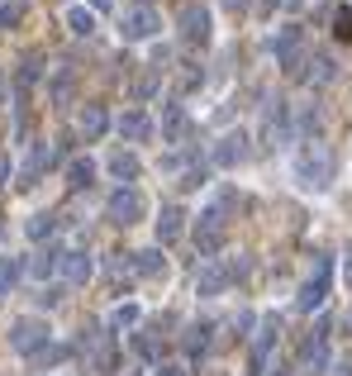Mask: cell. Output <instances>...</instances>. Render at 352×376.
Wrapping results in <instances>:
<instances>
[{
  "mask_svg": "<svg viewBox=\"0 0 352 376\" xmlns=\"http://www.w3.org/2000/svg\"><path fill=\"white\" fill-rule=\"evenodd\" d=\"M296 176H300V186H309V190H324L333 181V153H328L319 138H309L296 153Z\"/></svg>",
  "mask_w": 352,
  "mask_h": 376,
  "instance_id": "cell-1",
  "label": "cell"
},
{
  "mask_svg": "<svg viewBox=\"0 0 352 376\" xmlns=\"http://www.w3.org/2000/svg\"><path fill=\"white\" fill-rule=\"evenodd\" d=\"M105 215H109V224H119V229H129V224H138V219L148 215V200H143V195H138L134 186H119V190H114V195H109Z\"/></svg>",
  "mask_w": 352,
  "mask_h": 376,
  "instance_id": "cell-2",
  "label": "cell"
},
{
  "mask_svg": "<svg viewBox=\"0 0 352 376\" xmlns=\"http://www.w3.org/2000/svg\"><path fill=\"white\" fill-rule=\"evenodd\" d=\"M243 271H247V262H219V257H210L205 271L195 276V291H200V296H219V291H224L234 276H243Z\"/></svg>",
  "mask_w": 352,
  "mask_h": 376,
  "instance_id": "cell-3",
  "label": "cell"
},
{
  "mask_svg": "<svg viewBox=\"0 0 352 376\" xmlns=\"http://www.w3.org/2000/svg\"><path fill=\"white\" fill-rule=\"evenodd\" d=\"M195 243H200V257H215L219 248H224V215H219V210H205V215H200Z\"/></svg>",
  "mask_w": 352,
  "mask_h": 376,
  "instance_id": "cell-4",
  "label": "cell"
},
{
  "mask_svg": "<svg viewBox=\"0 0 352 376\" xmlns=\"http://www.w3.org/2000/svg\"><path fill=\"white\" fill-rule=\"evenodd\" d=\"M43 338H48V324L43 319H15L10 324V348L15 352H38Z\"/></svg>",
  "mask_w": 352,
  "mask_h": 376,
  "instance_id": "cell-5",
  "label": "cell"
},
{
  "mask_svg": "<svg viewBox=\"0 0 352 376\" xmlns=\"http://www.w3.org/2000/svg\"><path fill=\"white\" fill-rule=\"evenodd\" d=\"M181 38L186 43H210V10L205 5H181Z\"/></svg>",
  "mask_w": 352,
  "mask_h": 376,
  "instance_id": "cell-6",
  "label": "cell"
},
{
  "mask_svg": "<svg viewBox=\"0 0 352 376\" xmlns=\"http://www.w3.org/2000/svg\"><path fill=\"white\" fill-rule=\"evenodd\" d=\"M328 271H333V262H328V257H319V262H314V276L300 286V310L324 305V296H328Z\"/></svg>",
  "mask_w": 352,
  "mask_h": 376,
  "instance_id": "cell-7",
  "label": "cell"
},
{
  "mask_svg": "<svg viewBox=\"0 0 352 376\" xmlns=\"http://www.w3.org/2000/svg\"><path fill=\"white\" fill-rule=\"evenodd\" d=\"M247 153H252V148H247V134H224L215 143L210 162H215V167H238V162H247Z\"/></svg>",
  "mask_w": 352,
  "mask_h": 376,
  "instance_id": "cell-8",
  "label": "cell"
},
{
  "mask_svg": "<svg viewBox=\"0 0 352 376\" xmlns=\"http://www.w3.org/2000/svg\"><path fill=\"white\" fill-rule=\"evenodd\" d=\"M158 29H162V24H158V15H153L148 5H138V10L124 15V38H153Z\"/></svg>",
  "mask_w": 352,
  "mask_h": 376,
  "instance_id": "cell-9",
  "label": "cell"
},
{
  "mask_svg": "<svg viewBox=\"0 0 352 376\" xmlns=\"http://www.w3.org/2000/svg\"><path fill=\"white\" fill-rule=\"evenodd\" d=\"M57 271H62L72 286H82V281H91V257H86V253H62Z\"/></svg>",
  "mask_w": 352,
  "mask_h": 376,
  "instance_id": "cell-10",
  "label": "cell"
},
{
  "mask_svg": "<svg viewBox=\"0 0 352 376\" xmlns=\"http://www.w3.org/2000/svg\"><path fill=\"white\" fill-rule=\"evenodd\" d=\"M162 134L171 138V143H186V138H190V119H186V110H181V105H167V114H162Z\"/></svg>",
  "mask_w": 352,
  "mask_h": 376,
  "instance_id": "cell-11",
  "label": "cell"
},
{
  "mask_svg": "<svg viewBox=\"0 0 352 376\" xmlns=\"http://www.w3.org/2000/svg\"><path fill=\"white\" fill-rule=\"evenodd\" d=\"M77 124H82V134H86V138H100V134L109 129V114H105V105H86Z\"/></svg>",
  "mask_w": 352,
  "mask_h": 376,
  "instance_id": "cell-12",
  "label": "cell"
},
{
  "mask_svg": "<svg viewBox=\"0 0 352 376\" xmlns=\"http://www.w3.org/2000/svg\"><path fill=\"white\" fill-rule=\"evenodd\" d=\"M181 219H186V215H181L176 205H167L162 219H158V243H176V239H181Z\"/></svg>",
  "mask_w": 352,
  "mask_h": 376,
  "instance_id": "cell-13",
  "label": "cell"
},
{
  "mask_svg": "<svg viewBox=\"0 0 352 376\" xmlns=\"http://www.w3.org/2000/svg\"><path fill=\"white\" fill-rule=\"evenodd\" d=\"M91 176H95V162H91V158H77L72 167H67V186H72V190H86V186H91Z\"/></svg>",
  "mask_w": 352,
  "mask_h": 376,
  "instance_id": "cell-14",
  "label": "cell"
},
{
  "mask_svg": "<svg viewBox=\"0 0 352 376\" xmlns=\"http://www.w3.org/2000/svg\"><path fill=\"white\" fill-rule=\"evenodd\" d=\"M67 24H72V33H77V38H91V33H95V15H91V10H82V5H72V10H67Z\"/></svg>",
  "mask_w": 352,
  "mask_h": 376,
  "instance_id": "cell-15",
  "label": "cell"
},
{
  "mask_svg": "<svg viewBox=\"0 0 352 376\" xmlns=\"http://www.w3.org/2000/svg\"><path fill=\"white\" fill-rule=\"evenodd\" d=\"M119 134H124V138H134V143H143V138L153 134V124H148L143 114H124V119H119Z\"/></svg>",
  "mask_w": 352,
  "mask_h": 376,
  "instance_id": "cell-16",
  "label": "cell"
},
{
  "mask_svg": "<svg viewBox=\"0 0 352 376\" xmlns=\"http://www.w3.org/2000/svg\"><path fill=\"white\" fill-rule=\"evenodd\" d=\"M300 48V29L291 24V29H281V33H276V38H271V53L276 57H291Z\"/></svg>",
  "mask_w": 352,
  "mask_h": 376,
  "instance_id": "cell-17",
  "label": "cell"
},
{
  "mask_svg": "<svg viewBox=\"0 0 352 376\" xmlns=\"http://www.w3.org/2000/svg\"><path fill=\"white\" fill-rule=\"evenodd\" d=\"M109 172H114L119 181H134L138 176V158L134 153H114V158H109Z\"/></svg>",
  "mask_w": 352,
  "mask_h": 376,
  "instance_id": "cell-18",
  "label": "cell"
},
{
  "mask_svg": "<svg viewBox=\"0 0 352 376\" xmlns=\"http://www.w3.org/2000/svg\"><path fill=\"white\" fill-rule=\"evenodd\" d=\"M134 257H138V271H143V276H167V262H162L158 248H153V253H134Z\"/></svg>",
  "mask_w": 352,
  "mask_h": 376,
  "instance_id": "cell-19",
  "label": "cell"
},
{
  "mask_svg": "<svg viewBox=\"0 0 352 376\" xmlns=\"http://www.w3.org/2000/svg\"><path fill=\"white\" fill-rule=\"evenodd\" d=\"M338 77V67H333V57H314L309 62V81H319V86H328V81Z\"/></svg>",
  "mask_w": 352,
  "mask_h": 376,
  "instance_id": "cell-20",
  "label": "cell"
},
{
  "mask_svg": "<svg viewBox=\"0 0 352 376\" xmlns=\"http://www.w3.org/2000/svg\"><path fill=\"white\" fill-rule=\"evenodd\" d=\"M333 33H338V43H352V10L348 5L333 10Z\"/></svg>",
  "mask_w": 352,
  "mask_h": 376,
  "instance_id": "cell-21",
  "label": "cell"
},
{
  "mask_svg": "<svg viewBox=\"0 0 352 376\" xmlns=\"http://www.w3.org/2000/svg\"><path fill=\"white\" fill-rule=\"evenodd\" d=\"M53 224H57L53 215H33V219H29V239H33V243L48 239V234H53Z\"/></svg>",
  "mask_w": 352,
  "mask_h": 376,
  "instance_id": "cell-22",
  "label": "cell"
},
{
  "mask_svg": "<svg viewBox=\"0 0 352 376\" xmlns=\"http://www.w3.org/2000/svg\"><path fill=\"white\" fill-rule=\"evenodd\" d=\"M57 262H62V253H38V257H33V276H48V271H57Z\"/></svg>",
  "mask_w": 352,
  "mask_h": 376,
  "instance_id": "cell-23",
  "label": "cell"
},
{
  "mask_svg": "<svg viewBox=\"0 0 352 376\" xmlns=\"http://www.w3.org/2000/svg\"><path fill=\"white\" fill-rule=\"evenodd\" d=\"M15 276H20V262H0V296L15 286Z\"/></svg>",
  "mask_w": 352,
  "mask_h": 376,
  "instance_id": "cell-24",
  "label": "cell"
},
{
  "mask_svg": "<svg viewBox=\"0 0 352 376\" xmlns=\"http://www.w3.org/2000/svg\"><path fill=\"white\" fill-rule=\"evenodd\" d=\"M205 333H210V329H190V338H186V348L195 352V348H205Z\"/></svg>",
  "mask_w": 352,
  "mask_h": 376,
  "instance_id": "cell-25",
  "label": "cell"
},
{
  "mask_svg": "<svg viewBox=\"0 0 352 376\" xmlns=\"http://www.w3.org/2000/svg\"><path fill=\"white\" fill-rule=\"evenodd\" d=\"M134 319H138V310H134V305H124V310L114 315V324H119V329H124V324H134Z\"/></svg>",
  "mask_w": 352,
  "mask_h": 376,
  "instance_id": "cell-26",
  "label": "cell"
},
{
  "mask_svg": "<svg viewBox=\"0 0 352 376\" xmlns=\"http://www.w3.org/2000/svg\"><path fill=\"white\" fill-rule=\"evenodd\" d=\"M15 20H20V5H5L0 10V24H15Z\"/></svg>",
  "mask_w": 352,
  "mask_h": 376,
  "instance_id": "cell-27",
  "label": "cell"
},
{
  "mask_svg": "<svg viewBox=\"0 0 352 376\" xmlns=\"http://www.w3.org/2000/svg\"><path fill=\"white\" fill-rule=\"evenodd\" d=\"M224 10H234V15H243V10H247V0H224Z\"/></svg>",
  "mask_w": 352,
  "mask_h": 376,
  "instance_id": "cell-28",
  "label": "cell"
},
{
  "mask_svg": "<svg viewBox=\"0 0 352 376\" xmlns=\"http://www.w3.org/2000/svg\"><path fill=\"white\" fill-rule=\"evenodd\" d=\"M5 181H10V158L0 153V186H5Z\"/></svg>",
  "mask_w": 352,
  "mask_h": 376,
  "instance_id": "cell-29",
  "label": "cell"
},
{
  "mask_svg": "<svg viewBox=\"0 0 352 376\" xmlns=\"http://www.w3.org/2000/svg\"><path fill=\"white\" fill-rule=\"evenodd\" d=\"M158 376H181V372H176V367H162V372H158Z\"/></svg>",
  "mask_w": 352,
  "mask_h": 376,
  "instance_id": "cell-30",
  "label": "cell"
},
{
  "mask_svg": "<svg viewBox=\"0 0 352 376\" xmlns=\"http://www.w3.org/2000/svg\"><path fill=\"white\" fill-rule=\"evenodd\" d=\"M333 376H352V367H338V372H333Z\"/></svg>",
  "mask_w": 352,
  "mask_h": 376,
  "instance_id": "cell-31",
  "label": "cell"
},
{
  "mask_svg": "<svg viewBox=\"0 0 352 376\" xmlns=\"http://www.w3.org/2000/svg\"><path fill=\"white\" fill-rule=\"evenodd\" d=\"M348 286H352V253H348Z\"/></svg>",
  "mask_w": 352,
  "mask_h": 376,
  "instance_id": "cell-32",
  "label": "cell"
},
{
  "mask_svg": "<svg viewBox=\"0 0 352 376\" xmlns=\"http://www.w3.org/2000/svg\"><path fill=\"white\" fill-rule=\"evenodd\" d=\"M0 96H5V77H0Z\"/></svg>",
  "mask_w": 352,
  "mask_h": 376,
  "instance_id": "cell-33",
  "label": "cell"
},
{
  "mask_svg": "<svg viewBox=\"0 0 352 376\" xmlns=\"http://www.w3.org/2000/svg\"><path fill=\"white\" fill-rule=\"evenodd\" d=\"M348 329H352V315H348Z\"/></svg>",
  "mask_w": 352,
  "mask_h": 376,
  "instance_id": "cell-34",
  "label": "cell"
},
{
  "mask_svg": "<svg viewBox=\"0 0 352 376\" xmlns=\"http://www.w3.org/2000/svg\"><path fill=\"white\" fill-rule=\"evenodd\" d=\"M138 5H148V0H138Z\"/></svg>",
  "mask_w": 352,
  "mask_h": 376,
  "instance_id": "cell-35",
  "label": "cell"
}]
</instances>
